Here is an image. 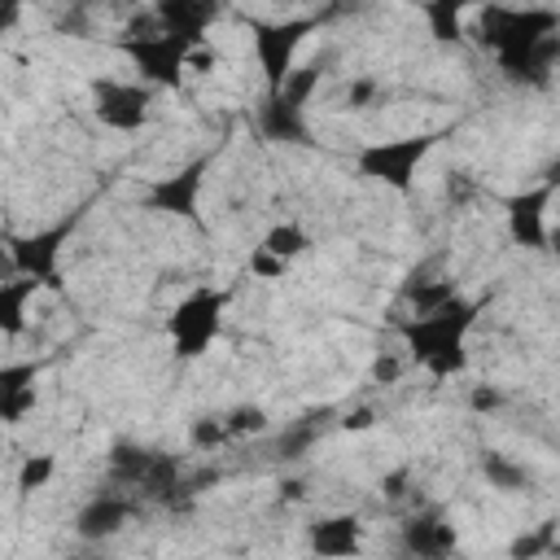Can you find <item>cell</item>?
I'll return each mask as SVG.
<instances>
[{
  "label": "cell",
  "mask_w": 560,
  "mask_h": 560,
  "mask_svg": "<svg viewBox=\"0 0 560 560\" xmlns=\"http://www.w3.org/2000/svg\"><path fill=\"white\" fill-rule=\"evenodd\" d=\"M472 315H477L472 302H455V298H451L442 311L402 324V337H407L411 354H416L429 372H442V376H446V372H459V368H464V346H459V341H464Z\"/></svg>",
  "instance_id": "1"
},
{
  "label": "cell",
  "mask_w": 560,
  "mask_h": 560,
  "mask_svg": "<svg viewBox=\"0 0 560 560\" xmlns=\"http://www.w3.org/2000/svg\"><path fill=\"white\" fill-rule=\"evenodd\" d=\"M219 315H223V293H210V289L188 293V298L171 311V319H166V332H171L175 350H179L184 359L201 354V350L214 341V332H219Z\"/></svg>",
  "instance_id": "2"
},
{
  "label": "cell",
  "mask_w": 560,
  "mask_h": 560,
  "mask_svg": "<svg viewBox=\"0 0 560 560\" xmlns=\"http://www.w3.org/2000/svg\"><path fill=\"white\" fill-rule=\"evenodd\" d=\"M201 39H184V35H171V31H158V35H140V39H127V52L136 57V66L144 70V79L153 83H179L184 70H188V52L197 48Z\"/></svg>",
  "instance_id": "3"
},
{
  "label": "cell",
  "mask_w": 560,
  "mask_h": 560,
  "mask_svg": "<svg viewBox=\"0 0 560 560\" xmlns=\"http://www.w3.org/2000/svg\"><path fill=\"white\" fill-rule=\"evenodd\" d=\"M433 149L429 136H411V140H381V144H368L359 153V166L385 184H394L398 192L411 188V175H416V162Z\"/></svg>",
  "instance_id": "4"
},
{
  "label": "cell",
  "mask_w": 560,
  "mask_h": 560,
  "mask_svg": "<svg viewBox=\"0 0 560 560\" xmlns=\"http://www.w3.org/2000/svg\"><path fill=\"white\" fill-rule=\"evenodd\" d=\"M92 114L114 127V131H136L149 114V92L136 83H114V79H96L92 83Z\"/></svg>",
  "instance_id": "5"
},
{
  "label": "cell",
  "mask_w": 560,
  "mask_h": 560,
  "mask_svg": "<svg viewBox=\"0 0 560 560\" xmlns=\"http://www.w3.org/2000/svg\"><path fill=\"white\" fill-rule=\"evenodd\" d=\"M136 494H122V490H101V494H92L83 508H79V516H74V529H79V538H109V534H118L122 525H127V516L136 512Z\"/></svg>",
  "instance_id": "6"
},
{
  "label": "cell",
  "mask_w": 560,
  "mask_h": 560,
  "mask_svg": "<svg viewBox=\"0 0 560 560\" xmlns=\"http://www.w3.org/2000/svg\"><path fill=\"white\" fill-rule=\"evenodd\" d=\"M311 22H284V26H262L258 31V61H262V74H267V92H280V83L289 79V61H293V48L302 44V31Z\"/></svg>",
  "instance_id": "7"
},
{
  "label": "cell",
  "mask_w": 560,
  "mask_h": 560,
  "mask_svg": "<svg viewBox=\"0 0 560 560\" xmlns=\"http://www.w3.org/2000/svg\"><path fill=\"white\" fill-rule=\"evenodd\" d=\"M70 228H74V219H66V223H57L52 232H39V236H31V241H13V245H9V262H13L22 276H35L39 284L52 280V267H57V254H61V241L70 236Z\"/></svg>",
  "instance_id": "8"
},
{
  "label": "cell",
  "mask_w": 560,
  "mask_h": 560,
  "mask_svg": "<svg viewBox=\"0 0 560 560\" xmlns=\"http://www.w3.org/2000/svg\"><path fill=\"white\" fill-rule=\"evenodd\" d=\"M455 542H459L455 525H446L438 512H420L402 525V547L416 560H446L455 551Z\"/></svg>",
  "instance_id": "9"
},
{
  "label": "cell",
  "mask_w": 560,
  "mask_h": 560,
  "mask_svg": "<svg viewBox=\"0 0 560 560\" xmlns=\"http://www.w3.org/2000/svg\"><path fill=\"white\" fill-rule=\"evenodd\" d=\"M210 162L206 158H197L192 166H184L179 175H166V179H158L153 188H149V201L158 206V210H171V214H184V219H192L197 214V192H201V171H206Z\"/></svg>",
  "instance_id": "10"
},
{
  "label": "cell",
  "mask_w": 560,
  "mask_h": 560,
  "mask_svg": "<svg viewBox=\"0 0 560 560\" xmlns=\"http://www.w3.org/2000/svg\"><path fill=\"white\" fill-rule=\"evenodd\" d=\"M547 197H551V184L547 188H529V192H521V197L508 201V232H512L516 245L538 249L547 241V232H542V206H547Z\"/></svg>",
  "instance_id": "11"
},
{
  "label": "cell",
  "mask_w": 560,
  "mask_h": 560,
  "mask_svg": "<svg viewBox=\"0 0 560 560\" xmlns=\"http://www.w3.org/2000/svg\"><path fill=\"white\" fill-rule=\"evenodd\" d=\"M359 542H363L359 516H328V521H315L311 525V547L324 560H346V556L359 551Z\"/></svg>",
  "instance_id": "12"
},
{
  "label": "cell",
  "mask_w": 560,
  "mask_h": 560,
  "mask_svg": "<svg viewBox=\"0 0 560 560\" xmlns=\"http://www.w3.org/2000/svg\"><path fill=\"white\" fill-rule=\"evenodd\" d=\"M306 245H311V241H306V232H302L298 223H276V228L262 236V245H258V249L276 254L280 262H293V258H298Z\"/></svg>",
  "instance_id": "13"
},
{
  "label": "cell",
  "mask_w": 560,
  "mask_h": 560,
  "mask_svg": "<svg viewBox=\"0 0 560 560\" xmlns=\"http://www.w3.org/2000/svg\"><path fill=\"white\" fill-rule=\"evenodd\" d=\"M486 477H490L499 490H521V486H525V468L512 464L508 455H486Z\"/></svg>",
  "instance_id": "14"
},
{
  "label": "cell",
  "mask_w": 560,
  "mask_h": 560,
  "mask_svg": "<svg viewBox=\"0 0 560 560\" xmlns=\"http://www.w3.org/2000/svg\"><path fill=\"white\" fill-rule=\"evenodd\" d=\"M223 424H228V438H254V433L267 429V416H262L258 407H236Z\"/></svg>",
  "instance_id": "15"
},
{
  "label": "cell",
  "mask_w": 560,
  "mask_h": 560,
  "mask_svg": "<svg viewBox=\"0 0 560 560\" xmlns=\"http://www.w3.org/2000/svg\"><path fill=\"white\" fill-rule=\"evenodd\" d=\"M48 477H52V455H39V459H26L18 486H22V490H35V486H44Z\"/></svg>",
  "instance_id": "16"
},
{
  "label": "cell",
  "mask_w": 560,
  "mask_h": 560,
  "mask_svg": "<svg viewBox=\"0 0 560 560\" xmlns=\"http://www.w3.org/2000/svg\"><path fill=\"white\" fill-rule=\"evenodd\" d=\"M192 442L197 446H219V442H228V424L223 420H197L192 424Z\"/></svg>",
  "instance_id": "17"
},
{
  "label": "cell",
  "mask_w": 560,
  "mask_h": 560,
  "mask_svg": "<svg viewBox=\"0 0 560 560\" xmlns=\"http://www.w3.org/2000/svg\"><path fill=\"white\" fill-rule=\"evenodd\" d=\"M249 267H254V276H267V280H280L289 262H280V258H276V254H267V249H254V258H249Z\"/></svg>",
  "instance_id": "18"
},
{
  "label": "cell",
  "mask_w": 560,
  "mask_h": 560,
  "mask_svg": "<svg viewBox=\"0 0 560 560\" xmlns=\"http://www.w3.org/2000/svg\"><path fill=\"white\" fill-rule=\"evenodd\" d=\"M372 96H376V83H372V79H359V83H350V96H346V101H350V105H368Z\"/></svg>",
  "instance_id": "19"
},
{
  "label": "cell",
  "mask_w": 560,
  "mask_h": 560,
  "mask_svg": "<svg viewBox=\"0 0 560 560\" xmlns=\"http://www.w3.org/2000/svg\"><path fill=\"white\" fill-rule=\"evenodd\" d=\"M472 402H477V407H499V394H494V389H477Z\"/></svg>",
  "instance_id": "20"
},
{
  "label": "cell",
  "mask_w": 560,
  "mask_h": 560,
  "mask_svg": "<svg viewBox=\"0 0 560 560\" xmlns=\"http://www.w3.org/2000/svg\"><path fill=\"white\" fill-rule=\"evenodd\" d=\"M547 241H551V249H556V258H560V228H556V232H547Z\"/></svg>",
  "instance_id": "21"
},
{
  "label": "cell",
  "mask_w": 560,
  "mask_h": 560,
  "mask_svg": "<svg viewBox=\"0 0 560 560\" xmlns=\"http://www.w3.org/2000/svg\"><path fill=\"white\" fill-rule=\"evenodd\" d=\"M70 560H96V556H70Z\"/></svg>",
  "instance_id": "22"
},
{
  "label": "cell",
  "mask_w": 560,
  "mask_h": 560,
  "mask_svg": "<svg viewBox=\"0 0 560 560\" xmlns=\"http://www.w3.org/2000/svg\"><path fill=\"white\" fill-rule=\"evenodd\" d=\"M547 560H560V551H556V556H547Z\"/></svg>",
  "instance_id": "23"
}]
</instances>
